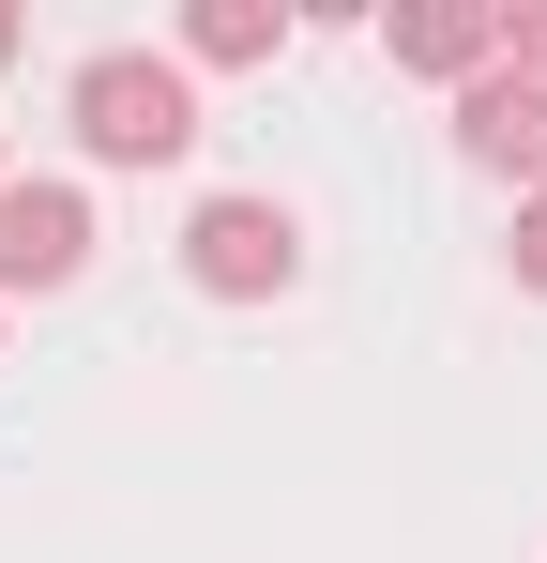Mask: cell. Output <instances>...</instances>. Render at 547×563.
Segmentation results:
<instances>
[{
	"label": "cell",
	"mask_w": 547,
	"mask_h": 563,
	"mask_svg": "<svg viewBox=\"0 0 547 563\" xmlns=\"http://www.w3.org/2000/svg\"><path fill=\"white\" fill-rule=\"evenodd\" d=\"M77 137H91V168H182V153H198V92H182V62H153V46L77 62Z\"/></svg>",
	"instance_id": "cell-1"
},
{
	"label": "cell",
	"mask_w": 547,
	"mask_h": 563,
	"mask_svg": "<svg viewBox=\"0 0 547 563\" xmlns=\"http://www.w3.org/2000/svg\"><path fill=\"white\" fill-rule=\"evenodd\" d=\"M182 275L213 289V305H259V289L304 275V229H289V198H198V229H182Z\"/></svg>",
	"instance_id": "cell-2"
},
{
	"label": "cell",
	"mask_w": 547,
	"mask_h": 563,
	"mask_svg": "<svg viewBox=\"0 0 547 563\" xmlns=\"http://www.w3.org/2000/svg\"><path fill=\"white\" fill-rule=\"evenodd\" d=\"M456 153L547 198V77H517V62H487V77L456 92Z\"/></svg>",
	"instance_id": "cell-3"
},
{
	"label": "cell",
	"mask_w": 547,
	"mask_h": 563,
	"mask_svg": "<svg viewBox=\"0 0 547 563\" xmlns=\"http://www.w3.org/2000/svg\"><path fill=\"white\" fill-rule=\"evenodd\" d=\"M91 260V198L77 184H0V289H62Z\"/></svg>",
	"instance_id": "cell-4"
},
{
	"label": "cell",
	"mask_w": 547,
	"mask_h": 563,
	"mask_svg": "<svg viewBox=\"0 0 547 563\" xmlns=\"http://www.w3.org/2000/svg\"><path fill=\"white\" fill-rule=\"evenodd\" d=\"M380 46H395L411 77H456V92H471V77L502 62V15H487V0H411V15H380Z\"/></svg>",
	"instance_id": "cell-5"
},
{
	"label": "cell",
	"mask_w": 547,
	"mask_h": 563,
	"mask_svg": "<svg viewBox=\"0 0 547 563\" xmlns=\"http://www.w3.org/2000/svg\"><path fill=\"white\" fill-rule=\"evenodd\" d=\"M274 46H289L274 0H198V15H182V62H274Z\"/></svg>",
	"instance_id": "cell-6"
},
{
	"label": "cell",
	"mask_w": 547,
	"mask_h": 563,
	"mask_svg": "<svg viewBox=\"0 0 547 563\" xmlns=\"http://www.w3.org/2000/svg\"><path fill=\"white\" fill-rule=\"evenodd\" d=\"M502 62H517V77H547V0H533V15H502Z\"/></svg>",
	"instance_id": "cell-7"
},
{
	"label": "cell",
	"mask_w": 547,
	"mask_h": 563,
	"mask_svg": "<svg viewBox=\"0 0 547 563\" xmlns=\"http://www.w3.org/2000/svg\"><path fill=\"white\" fill-rule=\"evenodd\" d=\"M517 289H547V198L517 213Z\"/></svg>",
	"instance_id": "cell-8"
},
{
	"label": "cell",
	"mask_w": 547,
	"mask_h": 563,
	"mask_svg": "<svg viewBox=\"0 0 547 563\" xmlns=\"http://www.w3.org/2000/svg\"><path fill=\"white\" fill-rule=\"evenodd\" d=\"M15 46H31V15H0V62H15Z\"/></svg>",
	"instance_id": "cell-9"
},
{
	"label": "cell",
	"mask_w": 547,
	"mask_h": 563,
	"mask_svg": "<svg viewBox=\"0 0 547 563\" xmlns=\"http://www.w3.org/2000/svg\"><path fill=\"white\" fill-rule=\"evenodd\" d=\"M0 184H15V168H0Z\"/></svg>",
	"instance_id": "cell-10"
}]
</instances>
